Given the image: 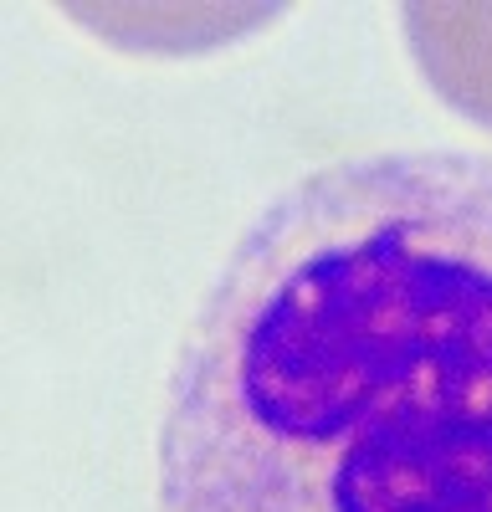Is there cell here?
Listing matches in <instances>:
<instances>
[{"mask_svg":"<svg viewBox=\"0 0 492 512\" xmlns=\"http://www.w3.org/2000/svg\"><path fill=\"white\" fill-rule=\"evenodd\" d=\"M159 512H492V149H359L241 226L180 338Z\"/></svg>","mask_w":492,"mask_h":512,"instance_id":"obj_1","label":"cell"},{"mask_svg":"<svg viewBox=\"0 0 492 512\" xmlns=\"http://www.w3.org/2000/svg\"><path fill=\"white\" fill-rule=\"evenodd\" d=\"M405 36L431 88L467 113L472 123L492 128V6H405Z\"/></svg>","mask_w":492,"mask_h":512,"instance_id":"obj_2","label":"cell"}]
</instances>
